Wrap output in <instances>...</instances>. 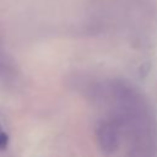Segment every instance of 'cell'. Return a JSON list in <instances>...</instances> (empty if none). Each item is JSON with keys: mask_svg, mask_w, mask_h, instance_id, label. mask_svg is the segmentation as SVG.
<instances>
[{"mask_svg": "<svg viewBox=\"0 0 157 157\" xmlns=\"http://www.w3.org/2000/svg\"><path fill=\"white\" fill-rule=\"evenodd\" d=\"M0 131H1V125H0Z\"/></svg>", "mask_w": 157, "mask_h": 157, "instance_id": "obj_3", "label": "cell"}, {"mask_svg": "<svg viewBox=\"0 0 157 157\" xmlns=\"http://www.w3.org/2000/svg\"><path fill=\"white\" fill-rule=\"evenodd\" d=\"M7 142H9V136L7 134H5L2 130L0 131V148H5L7 146Z\"/></svg>", "mask_w": 157, "mask_h": 157, "instance_id": "obj_2", "label": "cell"}, {"mask_svg": "<svg viewBox=\"0 0 157 157\" xmlns=\"http://www.w3.org/2000/svg\"><path fill=\"white\" fill-rule=\"evenodd\" d=\"M97 141L104 153H113L119 145L117 128L109 121L101 123L97 128Z\"/></svg>", "mask_w": 157, "mask_h": 157, "instance_id": "obj_1", "label": "cell"}]
</instances>
